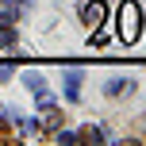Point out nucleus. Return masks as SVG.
<instances>
[{
	"mask_svg": "<svg viewBox=\"0 0 146 146\" xmlns=\"http://www.w3.org/2000/svg\"><path fill=\"white\" fill-rule=\"evenodd\" d=\"M77 139H81V142H100V131H96V127H81Z\"/></svg>",
	"mask_w": 146,
	"mask_h": 146,
	"instance_id": "obj_5",
	"label": "nucleus"
},
{
	"mask_svg": "<svg viewBox=\"0 0 146 146\" xmlns=\"http://www.w3.org/2000/svg\"><path fill=\"white\" fill-rule=\"evenodd\" d=\"M62 123H66V111H58V108H46V115H42V131H46V135H54Z\"/></svg>",
	"mask_w": 146,
	"mask_h": 146,
	"instance_id": "obj_3",
	"label": "nucleus"
},
{
	"mask_svg": "<svg viewBox=\"0 0 146 146\" xmlns=\"http://www.w3.org/2000/svg\"><path fill=\"white\" fill-rule=\"evenodd\" d=\"M139 142H146V115H139L131 123V139H127V146H139Z\"/></svg>",
	"mask_w": 146,
	"mask_h": 146,
	"instance_id": "obj_4",
	"label": "nucleus"
},
{
	"mask_svg": "<svg viewBox=\"0 0 146 146\" xmlns=\"http://www.w3.org/2000/svg\"><path fill=\"white\" fill-rule=\"evenodd\" d=\"M100 23H104V0L85 4V27H88V31H100Z\"/></svg>",
	"mask_w": 146,
	"mask_h": 146,
	"instance_id": "obj_2",
	"label": "nucleus"
},
{
	"mask_svg": "<svg viewBox=\"0 0 146 146\" xmlns=\"http://www.w3.org/2000/svg\"><path fill=\"white\" fill-rule=\"evenodd\" d=\"M119 38L123 42H135V35H139V8L131 4V0H123V8H119Z\"/></svg>",
	"mask_w": 146,
	"mask_h": 146,
	"instance_id": "obj_1",
	"label": "nucleus"
}]
</instances>
